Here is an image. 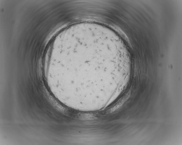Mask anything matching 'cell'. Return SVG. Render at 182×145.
Returning a JSON list of instances; mask_svg holds the SVG:
<instances>
[{
  "label": "cell",
  "mask_w": 182,
  "mask_h": 145,
  "mask_svg": "<svg viewBox=\"0 0 182 145\" xmlns=\"http://www.w3.org/2000/svg\"><path fill=\"white\" fill-rule=\"evenodd\" d=\"M77 44L71 53L62 54L52 76L62 92L77 97L95 96L104 93L112 82L122 80L125 71L117 61L111 46L106 43ZM67 51V52H68Z\"/></svg>",
  "instance_id": "6da1fadb"
}]
</instances>
